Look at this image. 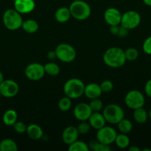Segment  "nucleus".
I'll use <instances>...</instances> for the list:
<instances>
[{
	"instance_id": "4468645a",
	"label": "nucleus",
	"mask_w": 151,
	"mask_h": 151,
	"mask_svg": "<svg viewBox=\"0 0 151 151\" xmlns=\"http://www.w3.org/2000/svg\"><path fill=\"white\" fill-rule=\"evenodd\" d=\"M13 2L14 9L21 14L31 13L36 7L34 0H16Z\"/></svg>"
},
{
	"instance_id": "393cba45",
	"label": "nucleus",
	"mask_w": 151,
	"mask_h": 151,
	"mask_svg": "<svg viewBox=\"0 0 151 151\" xmlns=\"http://www.w3.org/2000/svg\"><path fill=\"white\" fill-rule=\"evenodd\" d=\"M44 72L50 76H56L60 72V67L58 64L55 63H47L44 65Z\"/></svg>"
},
{
	"instance_id": "7c9ffc66",
	"label": "nucleus",
	"mask_w": 151,
	"mask_h": 151,
	"mask_svg": "<svg viewBox=\"0 0 151 151\" xmlns=\"http://www.w3.org/2000/svg\"><path fill=\"white\" fill-rule=\"evenodd\" d=\"M76 128L78 131V134H81V135H84V134H87L90 131L91 126H90L89 122H86L85 121H81V123L78 124Z\"/></svg>"
},
{
	"instance_id": "6ab92c4d",
	"label": "nucleus",
	"mask_w": 151,
	"mask_h": 151,
	"mask_svg": "<svg viewBox=\"0 0 151 151\" xmlns=\"http://www.w3.org/2000/svg\"><path fill=\"white\" fill-rule=\"evenodd\" d=\"M17 112L13 109H8L4 113L2 116V122L4 125L7 126H11L17 121Z\"/></svg>"
},
{
	"instance_id": "412c9836",
	"label": "nucleus",
	"mask_w": 151,
	"mask_h": 151,
	"mask_svg": "<svg viewBox=\"0 0 151 151\" xmlns=\"http://www.w3.org/2000/svg\"><path fill=\"white\" fill-rule=\"evenodd\" d=\"M21 28H22L23 30L27 33H35L38 29V24L36 21L33 19H28V20L23 21Z\"/></svg>"
},
{
	"instance_id": "ea45409f",
	"label": "nucleus",
	"mask_w": 151,
	"mask_h": 151,
	"mask_svg": "<svg viewBox=\"0 0 151 151\" xmlns=\"http://www.w3.org/2000/svg\"><path fill=\"white\" fill-rule=\"evenodd\" d=\"M128 150L130 151H140V149L136 146H131V147H128Z\"/></svg>"
},
{
	"instance_id": "f03ea898",
	"label": "nucleus",
	"mask_w": 151,
	"mask_h": 151,
	"mask_svg": "<svg viewBox=\"0 0 151 151\" xmlns=\"http://www.w3.org/2000/svg\"><path fill=\"white\" fill-rule=\"evenodd\" d=\"M85 85L81 80L70 78L65 82L63 90L65 96L70 99H77L84 94Z\"/></svg>"
},
{
	"instance_id": "4be33fe9",
	"label": "nucleus",
	"mask_w": 151,
	"mask_h": 151,
	"mask_svg": "<svg viewBox=\"0 0 151 151\" xmlns=\"http://www.w3.org/2000/svg\"><path fill=\"white\" fill-rule=\"evenodd\" d=\"M133 118L137 123H145L148 119V113L143 107L135 109L133 112Z\"/></svg>"
},
{
	"instance_id": "58836bf2",
	"label": "nucleus",
	"mask_w": 151,
	"mask_h": 151,
	"mask_svg": "<svg viewBox=\"0 0 151 151\" xmlns=\"http://www.w3.org/2000/svg\"><path fill=\"white\" fill-rule=\"evenodd\" d=\"M47 58H48L50 60H54L55 58H56V53L55 50H51V51L47 53Z\"/></svg>"
},
{
	"instance_id": "2eb2a0df",
	"label": "nucleus",
	"mask_w": 151,
	"mask_h": 151,
	"mask_svg": "<svg viewBox=\"0 0 151 151\" xmlns=\"http://www.w3.org/2000/svg\"><path fill=\"white\" fill-rule=\"evenodd\" d=\"M78 131L76 127L68 126L64 129L62 134V139L66 145H70L78 138Z\"/></svg>"
},
{
	"instance_id": "f704fd0d",
	"label": "nucleus",
	"mask_w": 151,
	"mask_h": 151,
	"mask_svg": "<svg viewBox=\"0 0 151 151\" xmlns=\"http://www.w3.org/2000/svg\"><path fill=\"white\" fill-rule=\"evenodd\" d=\"M94 151H110L111 150V147L110 146V145H106L103 144V143H101L99 142H98V143L96 144V147L93 149Z\"/></svg>"
},
{
	"instance_id": "c03bdc74",
	"label": "nucleus",
	"mask_w": 151,
	"mask_h": 151,
	"mask_svg": "<svg viewBox=\"0 0 151 151\" xmlns=\"http://www.w3.org/2000/svg\"><path fill=\"white\" fill-rule=\"evenodd\" d=\"M1 92H0V99H1Z\"/></svg>"
},
{
	"instance_id": "9b49d317",
	"label": "nucleus",
	"mask_w": 151,
	"mask_h": 151,
	"mask_svg": "<svg viewBox=\"0 0 151 151\" xmlns=\"http://www.w3.org/2000/svg\"><path fill=\"white\" fill-rule=\"evenodd\" d=\"M19 90V85L13 80H4L0 83V92L2 97L10 98L18 94Z\"/></svg>"
},
{
	"instance_id": "f257e3e1",
	"label": "nucleus",
	"mask_w": 151,
	"mask_h": 151,
	"mask_svg": "<svg viewBox=\"0 0 151 151\" xmlns=\"http://www.w3.org/2000/svg\"><path fill=\"white\" fill-rule=\"evenodd\" d=\"M124 51L119 47H113L107 49L103 55V61L111 68H120L126 62Z\"/></svg>"
},
{
	"instance_id": "cd10ccee",
	"label": "nucleus",
	"mask_w": 151,
	"mask_h": 151,
	"mask_svg": "<svg viewBox=\"0 0 151 151\" xmlns=\"http://www.w3.org/2000/svg\"><path fill=\"white\" fill-rule=\"evenodd\" d=\"M58 107L62 111H68L71 108V99L67 96L61 98L58 103Z\"/></svg>"
},
{
	"instance_id": "7ed1b4c3",
	"label": "nucleus",
	"mask_w": 151,
	"mask_h": 151,
	"mask_svg": "<svg viewBox=\"0 0 151 151\" xmlns=\"http://www.w3.org/2000/svg\"><path fill=\"white\" fill-rule=\"evenodd\" d=\"M71 16L77 20H85L91 14V8L86 1L82 0H76L69 7Z\"/></svg>"
},
{
	"instance_id": "a211bd4d",
	"label": "nucleus",
	"mask_w": 151,
	"mask_h": 151,
	"mask_svg": "<svg viewBox=\"0 0 151 151\" xmlns=\"http://www.w3.org/2000/svg\"><path fill=\"white\" fill-rule=\"evenodd\" d=\"M27 134L30 139L33 140H38L42 138L43 130L39 125L36 124H30L27 127Z\"/></svg>"
},
{
	"instance_id": "39448f33",
	"label": "nucleus",
	"mask_w": 151,
	"mask_h": 151,
	"mask_svg": "<svg viewBox=\"0 0 151 151\" xmlns=\"http://www.w3.org/2000/svg\"><path fill=\"white\" fill-rule=\"evenodd\" d=\"M104 117L107 122L113 125L118 124L124 118V112L122 108L117 104H109L103 109Z\"/></svg>"
},
{
	"instance_id": "9d476101",
	"label": "nucleus",
	"mask_w": 151,
	"mask_h": 151,
	"mask_svg": "<svg viewBox=\"0 0 151 151\" xmlns=\"http://www.w3.org/2000/svg\"><path fill=\"white\" fill-rule=\"evenodd\" d=\"M25 74L27 78L30 81H39L45 75L44 65H41L38 63H30L25 68Z\"/></svg>"
},
{
	"instance_id": "4c0bfd02",
	"label": "nucleus",
	"mask_w": 151,
	"mask_h": 151,
	"mask_svg": "<svg viewBox=\"0 0 151 151\" xmlns=\"http://www.w3.org/2000/svg\"><path fill=\"white\" fill-rule=\"evenodd\" d=\"M118 30H119V27L118 25H115V26H110V31L113 35H118Z\"/></svg>"
},
{
	"instance_id": "72a5a7b5",
	"label": "nucleus",
	"mask_w": 151,
	"mask_h": 151,
	"mask_svg": "<svg viewBox=\"0 0 151 151\" xmlns=\"http://www.w3.org/2000/svg\"><path fill=\"white\" fill-rule=\"evenodd\" d=\"M142 49L146 54L151 55V35L144 40L142 45Z\"/></svg>"
},
{
	"instance_id": "c9c22d12",
	"label": "nucleus",
	"mask_w": 151,
	"mask_h": 151,
	"mask_svg": "<svg viewBox=\"0 0 151 151\" xmlns=\"http://www.w3.org/2000/svg\"><path fill=\"white\" fill-rule=\"evenodd\" d=\"M144 91L148 97H151V79L147 81L144 86Z\"/></svg>"
},
{
	"instance_id": "a19ab883",
	"label": "nucleus",
	"mask_w": 151,
	"mask_h": 151,
	"mask_svg": "<svg viewBox=\"0 0 151 151\" xmlns=\"http://www.w3.org/2000/svg\"><path fill=\"white\" fill-rule=\"evenodd\" d=\"M143 1L146 5L151 7V0H143Z\"/></svg>"
},
{
	"instance_id": "a18cd8bd",
	"label": "nucleus",
	"mask_w": 151,
	"mask_h": 151,
	"mask_svg": "<svg viewBox=\"0 0 151 151\" xmlns=\"http://www.w3.org/2000/svg\"><path fill=\"white\" fill-rule=\"evenodd\" d=\"M13 1H16V0H13Z\"/></svg>"
},
{
	"instance_id": "ddd939ff",
	"label": "nucleus",
	"mask_w": 151,
	"mask_h": 151,
	"mask_svg": "<svg viewBox=\"0 0 151 151\" xmlns=\"http://www.w3.org/2000/svg\"><path fill=\"white\" fill-rule=\"evenodd\" d=\"M93 113L89 104L85 103H78L73 110V115L76 119L79 121H87Z\"/></svg>"
},
{
	"instance_id": "473e14b6",
	"label": "nucleus",
	"mask_w": 151,
	"mask_h": 151,
	"mask_svg": "<svg viewBox=\"0 0 151 151\" xmlns=\"http://www.w3.org/2000/svg\"><path fill=\"white\" fill-rule=\"evenodd\" d=\"M13 126V129H14V131H16V132L19 133V134L26 133L27 127L28 126H27L24 122H18V121H16Z\"/></svg>"
},
{
	"instance_id": "37998d69",
	"label": "nucleus",
	"mask_w": 151,
	"mask_h": 151,
	"mask_svg": "<svg viewBox=\"0 0 151 151\" xmlns=\"http://www.w3.org/2000/svg\"><path fill=\"white\" fill-rule=\"evenodd\" d=\"M148 117L151 119V109L150 110V111L148 112Z\"/></svg>"
},
{
	"instance_id": "2f4dec72",
	"label": "nucleus",
	"mask_w": 151,
	"mask_h": 151,
	"mask_svg": "<svg viewBox=\"0 0 151 151\" xmlns=\"http://www.w3.org/2000/svg\"><path fill=\"white\" fill-rule=\"evenodd\" d=\"M100 87L102 93H109L113 88V84L109 80H105V81H102V83L100 84Z\"/></svg>"
},
{
	"instance_id": "1a4fd4ad",
	"label": "nucleus",
	"mask_w": 151,
	"mask_h": 151,
	"mask_svg": "<svg viewBox=\"0 0 151 151\" xmlns=\"http://www.w3.org/2000/svg\"><path fill=\"white\" fill-rule=\"evenodd\" d=\"M117 136L116 131L110 126H104L97 130L96 139L101 143L106 145H111L115 142Z\"/></svg>"
},
{
	"instance_id": "6e6552de",
	"label": "nucleus",
	"mask_w": 151,
	"mask_h": 151,
	"mask_svg": "<svg viewBox=\"0 0 151 151\" xmlns=\"http://www.w3.org/2000/svg\"><path fill=\"white\" fill-rule=\"evenodd\" d=\"M141 20V16L138 12L135 10H129L122 14L120 24L129 30L137 27L140 24Z\"/></svg>"
},
{
	"instance_id": "c756f323",
	"label": "nucleus",
	"mask_w": 151,
	"mask_h": 151,
	"mask_svg": "<svg viewBox=\"0 0 151 151\" xmlns=\"http://www.w3.org/2000/svg\"><path fill=\"white\" fill-rule=\"evenodd\" d=\"M89 106L93 112H100V111L103 109V103L99 98L91 100Z\"/></svg>"
},
{
	"instance_id": "423d86ee",
	"label": "nucleus",
	"mask_w": 151,
	"mask_h": 151,
	"mask_svg": "<svg viewBox=\"0 0 151 151\" xmlns=\"http://www.w3.org/2000/svg\"><path fill=\"white\" fill-rule=\"evenodd\" d=\"M56 58L64 63H70L76 57V51L72 45L66 43L59 44L55 50Z\"/></svg>"
},
{
	"instance_id": "5701e85b",
	"label": "nucleus",
	"mask_w": 151,
	"mask_h": 151,
	"mask_svg": "<svg viewBox=\"0 0 151 151\" xmlns=\"http://www.w3.org/2000/svg\"><path fill=\"white\" fill-rule=\"evenodd\" d=\"M18 146L11 139H4L0 142V151H16Z\"/></svg>"
},
{
	"instance_id": "a878e982",
	"label": "nucleus",
	"mask_w": 151,
	"mask_h": 151,
	"mask_svg": "<svg viewBox=\"0 0 151 151\" xmlns=\"http://www.w3.org/2000/svg\"><path fill=\"white\" fill-rule=\"evenodd\" d=\"M118 128L122 134H129L133 129V124L129 119H122L118 124Z\"/></svg>"
},
{
	"instance_id": "0eeeda50",
	"label": "nucleus",
	"mask_w": 151,
	"mask_h": 151,
	"mask_svg": "<svg viewBox=\"0 0 151 151\" xmlns=\"http://www.w3.org/2000/svg\"><path fill=\"white\" fill-rule=\"evenodd\" d=\"M124 103L127 107L135 110L143 107L145 103V99L141 91L138 90H131L125 95Z\"/></svg>"
},
{
	"instance_id": "f8f14e48",
	"label": "nucleus",
	"mask_w": 151,
	"mask_h": 151,
	"mask_svg": "<svg viewBox=\"0 0 151 151\" xmlns=\"http://www.w3.org/2000/svg\"><path fill=\"white\" fill-rule=\"evenodd\" d=\"M121 16L122 14L118 9L115 7H109L104 13V19L110 26H115L121 24Z\"/></svg>"
},
{
	"instance_id": "dca6fc26",
	"label": "nucleus",
	"mask_w": 151,
	"mask_h": 151,
	"mask_svg": "<svg viewBox=\"0 0 151 151\" xmlns=\"http://www.w3.org/2000/svg\"><path fill=\"white\" fill-rule=\"evenodd\" d=\"M102 94V91L101 89L100 85L97 83H92L87 84L84 87V94L90 100L99 98Z\"/></svg>"
},
{
	"instance_id": "20e7f679",
	"label": "nucleus",
	"mask_w": 151,
	"mask_h": 151,
	"mask_svg": "<svg viewBox=\"0 0 151 151\" xmlns=\"http://www.w3.org/2000/svg\"><path fill=\"white\" fill-rule=\"evenodd\" d=\"M3 24L9 30H16L22 27V19L21 13L15 9H8L5 10L2 16Z\"/></svg>"
},
{
	"instance_id": "79ce46f5",
	"label": "nucleus",
	"mask_w": 151,
	"mask_h": 151,
	"mask_svg": "<svg viewBox=\"0 0 151 151\" xmlns=\"http://www.w3.org/2000/svg\"><path fill=\"white\" fill-rule=\"evenodd\" d=\"M4 75H3V74H2V72H1V71H0V83H1V82H2L3 81H4Z\"/></svg>"
},
{
	"instance_id": "aec40b11",
	"label": "nucleus",
	"mask_w": 151,
	"mask_h": 151,
	"mask_svg": "<svg viewBox=\"0 0 151 151\" xmlns=\"http://www.w3.org/2000/svg\"><path fill=\"white\" fill-rule=\"evenodd\" d=\"M70 17V12L68 7H60L55 13V19L59 23H65V22H68Z\"/></svg>"
},
{
	"instance_id": "e433bc0d",
	"label": "nucleus",
	"mask_w": 151,
	"mask_h": 151,
	"mask_svg": "<svg viewBox=\"0 0 151 151\" xmlns=\"http://www.w3.org/2000/svg\"><path fill=\"white\" fill-rule=\"evenodd\" d=\"M127 31H128V29H126V28H124V27H123L122 26L119 27V30H118V36H121V37L125 36V35H127Z\"/></svg>"
},
{
	"instance_id": "b1692460",
	"label": "nucleus",
	"mask_w": 151,
	"mask_h": 151,
	"mask_svg": "<svg viewBox=\"0 0 151 151\" xmlns=\"http://www.w3.org/2000/svg\"><path fill=\"white\" fill-rule=\"evenodd\" d=\"M114 142L115 143L117 147H118L119 148H127L130 145V138L126 134L121 133L119 134H117Z\"/></svg>"
},
{
	"instance_id": "f3484780",
	"label": "nucleus",
	"mask_w": 151,
	"mask_h": 151,
	"mask_svg": "<svg viewBox=\"0 0 151 151\" xmlns=\"http://www.w3.org/2000/svg\"><path fill=\"white\" fill-rule=\"evenodd\" d=\"M88 122L90 123L91 128L96 130L100 129L101 128L105 125V120L102 113L100 112H93L88 119Z\"/></svg>"
},
{
	"instance_id": "c85d7f7f",
	"label": "nucleus",
	"mask_w": 151,
	"mask_h": 151,
	"mask_svg": "<svg viewBox=\"0 0 151 151\" xmlns=\"http://www.w3.org/2000/svg\"><path fill=\"white\" fill-rule=\"evenodd\" d=\"M124 55H125L126 60H129V61H133V60H136L138 58L139 52L136 49L133 48V47H130V48L124 50Z\"/></svg>"
},
{
	"instance_id": "bb28decb",
	"label": "nucleus",
	"mask_w": 151,
	"mask_h": 151,
	"mask_svg": "<svg viewBox=\"0 0 151 151\" xmlns=\"http://www.w3.org/2000/svg\"><path fill=\"white\" fill-rule=\"evenodd\" d=\"M68 150L70 151H88L89 147L85 142L81 141H75L70 144L68 147Z\"/></svg>"
}]
</instances>
